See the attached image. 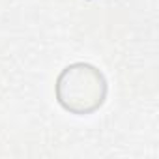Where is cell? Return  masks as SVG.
Listing matches in <instances>:
<instances>
[{
    "instance_id": "6da1fadb",
    "label": "cell",
    "mask_w": 159,
    "mask_h": 159,
    "mask_svg": "<svg viewBox=\"0 0 159 159\" xmlns=\"http://www.w3.org/2000/svg\"><path fill=\"white\" fill-rule=\"evenodd\" d=\"M107 79L92 64L75 62L60 71L54 83L58 105L77 116H86L99 111L107 99Z\"/></svg>"
}]
</instances>
